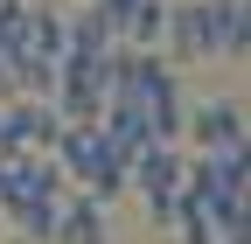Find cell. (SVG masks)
<instances>
[{
    "instance_id": "30bf717a",
    "label": "cell",
    "mask_w": 251,
    "mask_h": 244,
    "mask_svg": "<svg viewBox=\"0 0 251 244\" xmlns=\"http://www.w3.org/2000/svg\"><path fill=\"white\" fill-rule=\"evenodd\" d=\"M0 98H7V63H0Z\"/></svg>"
},
{
    "instance_id": "5b68a950",
    "label": "cell",
    "mask_w": 251,
    "mask_h": 244,
    "mask_svg": "<svg viewBox=\"0 0 251 244\" xmlns=\"http://www.w3.org/2000/svg\"><path fill=\"white\" fill-rule=\"evenodd\" d=\"M91 14H98L112 28V42L126 49H153L161 42V14H168V0H84Z\"/></svg>"
},
{
    "instance_id": "ba28073f",
    "label": "cell",
    "mask_w": 251,
    "mask_h": 244,
    "mask_svg": "<svg viewBox=\"0 0 251 244\" xmlns=\"http://www.w3.org/2000/svg\"><path fill=\"white\" fill-rule=\"evenodd\" d=\"M209 14H216V56L244 63L251 56V0H209Z\"/></svg>"
},
{
    "instance_id": "7a4b0ae2",
    "label": "cell",
    "mask_w": 251,
    "mask_h": 244,
    "mask_svg": "<svg viewBox=\"0 0 251 244\" xmlns=\"http://www.w3.org/2000/svg\"><path fill=\"white\" fill-rule=\"evenodd\" d=\"M181 174H188V154L175 140H161V146H140V154L126 161V189H140L147 209H153V223H168V209L181 195Z\"/></svg>"
},
{
    "instance_id": "6da1fadb",
    "label": "cell",
    "mask_w": 251,
    "mask_h": 244,
    "mask_svg": "<svg viewBox=\"0 0 251 244\" xmlns=\"http://www.w3.org/2000/svg\"><path fill=\"white\" fill-rule=\"evenodd\" d=\"M49 154H56V168H63L70 189L98 195L105 209H112V195H126V154L112 146L105 126H70V119H63V133H56Z\"/></svg>"
},
{
    "instance_id": "52a82bcc",
    "label": "cell",
    "mask_w": 251,
    "mask_h": 244,
    "mask_svg": "<svg viewBox=\"0 0 251 244\" xmlns=\"http://www.w3.org/2000/svg\"><path fill=\"white\" fill-rule=\"evenodd\" d=\"M181 133L196 140V154H216V146H237L244 140V112L230 98H209V105H196V112L181 119Z\"/></svg>"
},
{
    "instance_id": "3957f363",
    "label": "cell",
    "mask_w": 251,
    "mask_h": 244,
    "mask_svg": "<svg viewBox=\"0 0 251 244\" xmlns=\"http://www.w3.org/2000/svg\"><path fill=\"white\" fill-rule=\"evenodd\" d=\"M161 49H168V63H202V56H216L209 0H175V7L161 14Z\"/></svg>"
},
{
    "instance_id": "8992f818",
    "label": "cell",
    "mask_w": 251,
    "mask_h": 244,
    "mask_svg": "<svg viewBox=\"0 0 251 244\" xmlns=\"http://www.w3.org/2000/svg\"><path fill=\"white\" fill-rule=\"evenodd\" d=\"M49 244H112V217L98 195L84 189H63V209H56V237Z\"/></svg>"
},
{
    "instance_id": "9c48e42d",
    "label": "cell",
    "mask_w": 251,
    "mask_h": 244,
    "mask_svg": "<svg viewBox=\"0 0 251 244\" xmlns=\"http://www.w3.org/2000/svg\"><path fill=\"white\" fill-rule=\"evenodd\" d=\"M112 49V28L98 21V14H63V56H105Z\"/></svg>"
},
{
    "instance_id": "277c9868",
    "label": "cell",
    "mask_w": 251,
    "mask_h": 244,
    "mask_svg": "<svg viewBox=\"0 0 251 244\" xmlns=\"http://www.w3.org/2000/svg\"><path fill=\"white\" fill-rule=\"evenodd\" d=\"M63 133V112L49 98H7L0 105V146H14V154H49Z\"/></svg>"
}]
</instances>
